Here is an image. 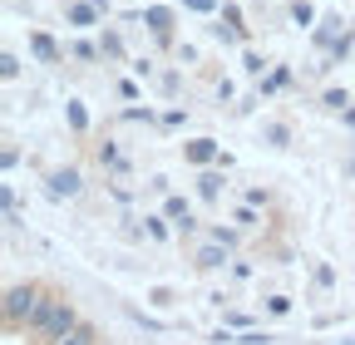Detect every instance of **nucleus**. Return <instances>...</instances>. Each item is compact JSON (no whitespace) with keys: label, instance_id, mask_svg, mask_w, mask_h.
Masks as SVG:
<instances>
[{"label":"nucleus","instance_id":"nucleus-1","mask_svg":"<svg viewBox=\"0 0 355 345\" xmlns=\"http://www.w3.org/2000/svg\"><path fill=\"white\" fill-rule=\"evenodd\" d=\"M79 326V316H74V301H60V296H40V306H35V316H30V335H40V340H64L69 330Z\"/></svg>","mask_w":355,"mask_h":345},{"label":"nucleus","instance_id":"nucleus-2","mask_svg":"<svg viewBox=\"0 0 355 345\" xmlns=\"http://www.w3.org/2000/svg\"><path fill=\"white\" fill-rule=\"evenodd\" d=\"M40 286L35 281H25V286H10L6 291V301H0V311H6V326L10 330H20V326H30V316H35V306H40Z\"/></svg>","mask_w":355,"mask_h":345},{"label":"nucleus","instance_id":"nucleus-3","mask_svg":"<svg viewBox=\"0 0 355 345\" xmlns=\"http://www.w3.org/2000/svg\"><path fill=\"white\" fill-rule=\"evenodd\" d=\"M79 188H84L79 168H60V172H50V197H79Z\"/></svg>","mask_w":355,"mask_h":345},{"label":"nucleus","instance_id":"nucleus-4","mask_svg":"<svg viewBox=\"0 0 355 345\" xmlns=\"http://www.w3.org/2000/svg\"><path fill=\"white\" fill-rule=\"evenodd\" d=\"M144 20H148V30L163 39V45L173 39V10H168V6H148V10H144Z\"/></svg>","mask_w":355,"mask_h":345},{"label":"nucleus","instance_id":"nucleus-5","mask_svg":"<svg viewBox=\"0 0 355 345\" xmlns=\"http://www.w3.org/2000/svg\"><path fill=\"white\" fill-rule=\"evenodd\" d=\"M99 6H94V0H74V6H69V20L79 25V30H89V25H99Z\"/></svg>","mask_w":355,"mask_h":345},{"label":"nucleus","instance_id":"nucleus-6","mask_svg":"<svg viewBox=\"0 0 355 345\" xmlns=\"http://www.w3.org/2000/svg\"><path fill=\"white\" fill-rule=\"evenodd\" d=\"M183 153H188V163H198V168H207V163L217 158V143H212V139H193V143H188Z\"/></svg>","mask_w":355,"mask_h":345},{"label":"nucleus","instance_id":"nucleus-7","mask_svg":"<svg viewBox=\"0 0 355 345\" xmlns=\"http://www.w3.org/2000/svg\"><path fill=\"white\" fill-rule=\"evenodd\" d=\"M227 251H232V247H222V242H207V247L198 251V267H222V262H227Z\"/></svg>","mask_w":355,"mask_h":345},{"label":"nucleus","instance_id":"nucleus-8","mask_svg":"<svg viewBox=\"0 0 355 345\" xmlns=\"http://www.w3.org/2000/svg\"><path fill=\"white\" fill-rule=\"evenodd\" d=\"M30 45H35V55H40L44 64H60V45H55V39H50V35H35V39H30Z\"/></svg>","mask_w":355,"mask_h":345},{"label":"nucleus","instance_id":"nucleus-9","mask_svg":"<svg viewBox=\"0 0 355 345\" xmlns=\"http://www.w3.org/2000/svg\"><path fill=\"white\" fill-rule=\"evenodd\" d=\"M198 193H202V197L212 202V197L222 193V172H212V168H207V172H202V178H198Z\"/></svg>","mask_w":355,"mask_h":345},{"label":"nucleus","instance_id":"nucleus-10","mask_svg":"<svg viewBox=\"0 0 355 345\" xmlns=\"http://www.w3.org/2000/svg\"><path fill=\"white\" fill-rule=\"evenodd\" d=\"M336 30H340V20H336V15H331V20H321V30H316V45H321V50H331V45H336Z\"/></svg>","mask_w":355,"mask_h":345},{"label":"nucleus","instance_id":"nucleus-11","mask_svg":"<svg viewBox=\"0 0 355 345\" xmlns=\"http://www.w3.org/2000/svg\"><path fill=\"white\" fill-rule=\"evenodd\" d=\"M55 345H99V340H94V330H89V326H74V330H69L64 340H55Z\"/></svg>","mask_w":355,"mask_h":345},{"label":"nucleus","instance_id":"nucleus-12","mask_svg":"<svg viewBox=\"0 0 355 345\" xmlns=\"http://www.w3.org/2000/svg\"><path fill=\"white\" fill-rule=\"evenodd\" d=\"M266 143H272V148H286V143H291V128H286V123H266Z\"/></svg>","mask_w":355,"mask_h":345},{"label":"nucleus","instance_id":"nucleus-13","mask_svg":"<svg viewBox=\"0 0 355 345\" xmlns=\"http://www.w3.org/2000/svg\"><path fill=\"white\" fill-rule=\"evenodd\" d=\"M104 55H109V60H123V39H119L114 30H104Z\"/></svg>","mask_w":355,"mask_h":345},{"label":"nucleus","instance_id":"nucleus-14","mask_svg":"<svg viewBox=\"0 0 355 345\" xmlns=\"http://www.w3.org/2000/svg\"><path fill=\"white\" fill-rule=\"evenodd\" d=\"M321 104H326V109H336V114H345V104H350V99H345V89H326V99H321Z\"/></svg>","mask_w":355,"mask_h":345},{"label":"nucleus","instance_id":"nucleus-15","mask_svg":"<svg viewBox=\"0 0 355 345\" xmlns=\"http://www.w3.org/2000/svg\"><path fill=\"white\" fill-rule=\"evenodd\" d=\"M148 222V237L153 242H168V218H144Z\"/></svg>","mask_w":355,"mask_h":345},{"label":"nucleus","instance_id":"nucleus-16","mask_svg":"<svg viewBox=\"0 0 355 345\" xmlns=\"http://www.w3.org/2000/svg\"><path fill=\"white\" fill-rule=\"evenodd\" d=\"M291 20H296V25H311V20H316V10H311L306 0H296V6H291Z\"/></svg>","mask_w":355,"mask_h":345},{"label":"nucleus","instance_id":"nucleus-17","mask_svg":"<svg viewBox=\"0 0 355 345\" xmlns=\"http://www.w3.org/2000/svg\"><path fill=\"white\" fill-rule=\"evenodd\" d=\"M0 74H6V79H20V55H0Z\"/></svg>","mask_w":355,"mask_h":345},{"label":"nucleus","instance_id":"nucleus-18","mask_svg":"<svg viewBox=\"0 0 355 345\" xmlns=\"http://www.w3.org/2000/svg\"><path fill=\"white\" fill-rule=\"evenodd\" d=\"M286 79H291V74H286V69H277L272 79H261V94H277V89H282V84H286Z\"/></svg>","mask_w":355,"mask_h":345},{"label":"nucleus","instance_id":"nucleus-19","mask_svg":"<svg viewBox=\"0 0 355 345\" xmlns=\"http://www.w3.org/2000/svg\"><path fill=\"white\" fill-rule=\"evenodd\" d=\"M212 242H222V247H237V232H232V227H212Z\"/></svg>","mask_w":355,"mask_h":345},{"label":"nucleus","instance_id":"nucleus-20","mask_svg":"<svg viewBox=\"0 0 355 345\" xmlns=\"http://www.w3.org/2000/svg\"><path fill=\"white\" fill-rule=\"evenodd\" d=\"M69 123H74V128H79V134H84V128H89V114H84L79 104H69Z\"/></svg>","mask_w":355,"mask_h":345},{"label":"nucleus","instance_id":"nucleus-21","mask_svg":"<svg viewBox=\"0 0 355 345\" xmlns=\"http://www.w3.org/2000/svg\"><path fill=\"white\" fill-rule=\"evenodd\" d=\"M266 340H272V335H261V330H242L237 335V345H266Z\"/></svg>","mask_w":355,"mask_h":345},{"label":"nucleus","instance_id":"nucleus-22","mask_svg":"<svg viewBox=\"0 0 355 345\" xmlns=\"http://www.w3.org/2000/svg\"><path fill=\"white\" fill-rule=\"evenodd\" d=\"M99 163H109V168H123V158H119V148H109V143L99 148Z\"/></svg>","mask_w":355,"mask_h":345},{"label":"nucleus","instance_id":"nucleus-23","mask_svg":"<svg viewBox=\"0 0 355 345\" xmlns=\"http://www.w3.org/2000/svg\"><path fill=\"white\" fill-rule=\"evenodd\" d=\"M183 6L198 10V15H212V10H217V0H183Z\"/></svg>","mask_w":355,"mask_h":345},{"label":"nucleus","instance_id":"nucleus-24","mask_svg":"<svg viewBox=\"0 0 355 345\" xmlns=\"http://www.w3.org/2000/svg\"><path fill=\"white\" fill-rule=\"evenodd\" d=\"M266 306H272V316H286V311H291V301H286V296H272Z\"/></svg>","mask_w":355,"mask_h":345},{"label":"nucleus","instance_id":"nucleus-25","mask_svg":"<svg viewBox=\"0 0 355 345\" xmlns=\"http://www.w3.org/2000/svg\"><path fill=\"white\" fill-rule=\"evenodd\" d=\"M74 55H79V60H99V50L89 45V39H79V45H74Z\"/></svg>","mask_w":355,"mask_h":345},{"label":"nucleus","instance_id":"nucleus-26","mask_svg":"<svg viewBox=\"0 0 355 345\" xmlns=\"http://www.w3.org/2000/svg\"><path fill=\"white\" fill-rule=\"evenodd\" d=\"M336 345H355V340H336Z\"/></svg>","mask_w":355,"mask_h":345},{"label":"nucleus","instance_id":"nucleus-27","mask_svg":"<svg viewBox=\"0 0 355 345\" xmlns=\"http://www.w3.org/2000/svg\"><path fill=\"white\" fill-rule=\"evenodd\" d=\"M350 168H355V163H350Z\"/></svg>","mask_w":355,"mask_h":345}]
</instances>
